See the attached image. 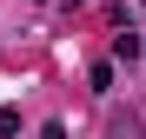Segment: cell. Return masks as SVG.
<instances>
[{"label":"cell","mask_w":146,"mask_h":139,"mask_svg":"<svg viewBox=\"0 0 146 139\" xmlns=\"http://www.w3.org/2000/svg\"><path fill=\"white\" fill-rule=\"evenodd\" d=\"M40 139H66V132H60V126H46V132H40Z\"/></svg>","instance_id":"6da1fadb"}]
</instances>
